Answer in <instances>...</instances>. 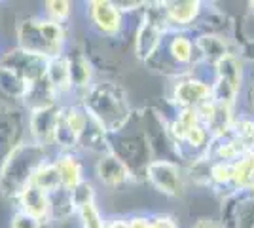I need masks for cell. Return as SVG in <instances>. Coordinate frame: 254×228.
I'll use <instances>...</instances> for the list:
<instances>
[{
  "label": "cell",
  "instance_id": "obj_1",
  "mask_svg": "<svg viewBox=\"0 0 254 228\" xmlns=\"http://www.w3.org/2000/svg\"><path fill=\"white\" fill-rule=\"evenodd\" d=\"M87 114L108 133L114 135L127 128L135 109L122 84L114 80H97L80 99Z\"/></svg>",
  "mask_w": 254,
  "mask_h": 228
},
{
  "label": "cell",
  "instance_id": "obj_2",
  "mask_svg": "<svg viewBox=\"0 0 254 228\" xmlns=\"http://www.w3.org/2000/svg\"><path fill=\"white\" fill-rule=\"evenodd\" d=\"M53 154L55 152L42 145L25 139L0 167V194L10 202H15L23 190L32 183L34 173L48 160H52Z\"/></svg>",
  "mask_w": 254,
  "mask_h": 228
},
{
  "label": "cell",
  "instance_id": "obj_3",
  "mask_svg": "<svg viewBox=\"0 0 254 228\" xmlns=\"http://www.w3.org/2000/svg\"><path fill=\"white\" fill-rule=\"evenodd\" d=\"M15 46L50 61L53 57L66 54L68 27L52 21L44 15L21 17L15 31Z\"/></svg>",
  "mask_w": 254,
  "mask_h": 228
},
{
  "label": "cell",
  "instance_id": "obj_4",
  "mask_svg": "<svg viewBox=\"0 0 254 228\" xmlns=\"http://www.w3.org/2000/svg\"><path fill=\"white\" fill-rule=\"evenodd\" d=\"M146 67L169 78L199 73V69H203L201 55L197 52L193 34L190 31H167L158 54L150 59Z\"/></svg>",
  "mask_w": 254,
  "mask_h": 228
},
{
  "label": "cell",
  "instance_id": "obj_5",
  "mask_svg": "<svg viewBox=\"0 0 254 228\" xmlns=\"http://www.w3.org/2000/svg\"><path fill=\"white\" fill-rule=\"evenodd\" d=\"M108 145L110 152L131 171L135 183H146V169L154 162V151L140 124L138 110H135V116L127 128L120 133L108 135Z\"/></svg>",
  "mask_w": 254,
  "mask_h": 228
},
{
  "label": "cell",
  "instance_id": "obj_6",
  "mask_svg": "<svg viewBox=\"0 0 254 228\" xmlns=\"http://www.w3.org/2000/svg\"><path fill=\"white\" fill-rule=\"evenodd\" d=\"M167 31H171L163 2H146L138 11L137 31L133 36V54L140 63H148L158 54Z\"/></svg>",
  "mask_w": 254,
  "mask_h": 228
},
{
  "label": "cell",
  "instance_id": "obj_7",
  "mask_svg": "<svg viewBox=\"0 0 254 228\" xmlns=\"http://www.w3.org/2000/svg\"><path fill=\"white\" fill-rule=\"evenodd\" d=\"M212 99V75L190 73L171 78L167 87V101L175 110L199 109L203 103Z\"/></svg>",
  "mask_w": 254,
  "mask_h": 228
},
{
  "label": "cell",
  "instance_id": "obj_8",
  "mask_svg": "<svg viewBox=\"0 0 254 228\" xmlns=\"http://www.w3.org/2000/svg\"><path fill=\"white\" fill-rule=\"evenodd\" d=\"M87 124L89 114L82 101L64 103L55 130V152H78V143Z\"/></svg>",
  "mask_w": 254,
  "mask_h": 228
},
{
  "label": "cell",
  "instance_id": "obj_9",
  "mask_svg": "<svg viewBox=\"0 0 254 228\" xmlns=\"http://www.w3.org/2000/svg\"><path fill=\"white\" fill-rule=\"evenodd\" d=\"M186 181V169L177 160H154L146 169V183L165 198H182Z\"/></svg>",
  "mask_w": 254,
  "mask_h": 228
},
{
  "label": "cell",
  "instance_id": "obj_10",
  "mask_svg": "<svg viewBox=\"0 0 254 228\" xmlns=\"http://www.w3.org/2000/svg\"><path fill=\"white\" fill-rule=\"evenodd\" d=\"M85 15L89 27L99 36L118 38L126 29V13L112 0H89L85 2Z\"/></svg>",
  "mask_w": 254,
  "mask_h": 228
},
{
  "label": "cell",
  "instance_id": "obj_11",
  "mask_svg": "<svg viewBox=\"0 0 254 228\" xmlns=\"http://www.w3.org/2000/svg\"><path fill=\"white\" fill-rule=\"evenodd\" d=\"M27 135V110L19 107H2L0 109V167L6 158L15 151Z\"/></svg>",
  "mask_w": 254,
  "mask_h": 228
},
{
  "label": "cell",
  "instance_id": "obj_12",
  "mask_svg": "<svg viewBox=\"0 0 254 228\" xmlns=\"http://www.w3.org/2000/svg\"><path fill=\"white\" fill-rule=\"evenodd\" d=\"M0 65L13 71L15 75H19L32 87L36 82H40V80L46 78L48 59L13 46V48L0 54Z\"/></svg>",
  "mask_w": 254,
  "mask_h": 228
},
{
  "label": "cell",
  "instance_id": "obj_13",
  "mask_svg": "<svg viewBox=\"0 0 254 228\" xmlns=\"http://www.w3.org/2000/svg\"><path fill=\"white\" fill-rule=\"evenodd\" d=\"M63 105H50L27 112V135L29 139L55 152V130Z\"/></svg>",
  "mask_w": 254,
  "mask_h": 228
},
{
  "label": "cell",
  "instance_id": "obj_14",
  "mask_svg": "<svg viewBox=\"0 0 254 228\" xmlns=\"http://www.w3.org/2000/svg\"><path fill=\"white\" fill-rule=\"evenodd\" d=\"M220 225L224 228H254V192L224 198Z\"/></svg>",
  "mask_w": 254,
  "mask_h": 228
},
{
  "label": "cell",
  "instance_id": "obj_15",
  "mask_svg": "<svg viewBox=\"0 0 254 228\" xmlns=\"http://www.w3.org/2000/svg\"><path fill=\"white\" fill-rule=\"evenodd\" d=\"M197 52L201 55V65L212 73V69L228 55L239 54V48L232 36L226 34H193Z\"/></svg>",
  "mask_w": 254,
  "mask_h": 228
},
{
  "label": "cell",
  "instance_id": "obj_16",
  "mask_svg": "<svg viewBox=\"0 0 254 228\" xmlns=\"http://www.w3.org/2000/svg\"><path fill=\"white\" fill-rule=\"evenodd\" d=\"M93 173H95V179L99 181V185L108 188V190H118V188L137 185L131 171L118 160L112 152L101 154L97 158L95 165H93Z\"/></svg>",
  "mask_w": 254,
  "mask_h": 228
},
{
  "label": "cell",
  "instance_id": "obj_17",
  "mask_svg": "<svg viewBox=\"0 0 254 228\" xmlns=\"http://www.w3.org/2000/svg\"><path fill=\"white\" fill-rule=\"evenodd\" d=\"M68 63H70V78L74 89V101H80L84 93L95 84V67L91 63L89 55L82 46H68L66 50Z\"/></svg>",
  "mask_w": 254,
  "mask_h": 228
},
{
  "label": "cell",
  "instance_id": "obj_18",
  "mask_svg": "<svg viewBox=\"0 0 254 228\" xmlns=\"http://www.w3.org/2000/svg\"><path fill=\"white\" fill-rule=\"evenodd\" d=\"M163 10L167 15L169 27L175 31H193L205 10L201 0H165Z\"/></svg>",
  "mask_w": 254,
  "mask_h": 228
},
{
  "label": "cell",
  "instance_id": "obj_19",
  "mask_svg": "<svg viewBox=\"0 0 254 228\" xmlns=\"http://www.w3.org/2000/svg\"><path fill=\"white\" fill-rule=\"evenodd\" d=\"M46 80L53 93L57 95L59 103H66L64 99L74 101V89H72V78H70V63L68 55L63 54L59 57H53L48 61V71H46Z\"/></svg>",
  "mask_w": 254,
  "mask_h": 228
},
{
  "label": "cell",
  "instance_id": "obj_20",
  "mask_svg": "<svg viewBox=\"0 0 254 228\" xmlns=\"http://www.w3.org/2000/svg\"><path fill=\"white\" fill-rule=\"evenodd\" d=\"M52 160L57 167V171H59L61 185H63L64 190L72 192L76 186L82 185L87 179L80 152H55Z\"/></svg>",
  "mask_w": 254,
  "mask_h": 228
},
{
  "label": "cell",
  "instance_id": "obj_21",
  "mask_svg": "<svg viewBox=\"0 0 254 228\" xmlns=\"http://www.w3.org/2000/svg\"><path fill=\"white\" fill-rule=\"evenodd\" d=\"M13 204H15V209H19L23 213H27V215H31V217L38 219V221H42V223L48 225V217H50V194H46L38 186L29 185Z\"/></svg>",
  "mask_w": 254,
  "mask_h": 228
},
{
  "label": "cell",
  "instance_id": "obj_22",
  "mask_svg": "<svg viewBox=\"0 0 254 228\" xmlns=\"http://www.w3.org/2000/svg\"><path fill=\"white\" fill-rule=\"evenodd\" d=\"M251 147H247L245 143L235 139L232 133L222 135V137H214L211 141L209 152H207V160L211 162H230L233 163L239 156H243Z\"/></svg>",
  "mask_w": 254,
  "mask_h": 228
},
{
  "label": "cell",
  "instance_id": "obj_23",
  "mask_svg": "<svg viewBox=\"0 0 254 228\" xmlns=\"http://www.w3.org/2000/svg\"><path fill=\"white\" fill-rule=\"evenodd\" d=\"M78 152H89V154H97V158L101 154L110 152V145H108V133H106L95 120L89 116V124L84 130L80 143H78Z\"/></svg>",
  "mask_w": 254,
  "mask_h": 228
},
{
  "label": "cell",
  "instance_id": "obj_24",
  "mask_svg": "<svg viewBox=\"0 0 254 228\" xmlns=\"http://www.w3.org/2000/svg\"><path fill=\"white\" fill-rule=\"evenodd\" d=\"M76 217V204L72 200V192L70 190H57L50 194V217H48V225L50 223H68Z\"/></svg>",
  "mask_w": 254,
  "mask_h": 228
},
{
  "label": "cell",
  "instance_id": "obj_25",
  "mask_svg": "<svg viewBox=\"0 0 254 228\" xmlns=\"http://www.w3.org/2000/svg\"><path fill=\"white\" fill-rule=\"evenodd\" d=\"M31 185L38 186V188L44 190L46 194H53V192H57V190L63 188V185H61V177H59V171H57V167H55L53 160H48V162L44 163L42 167L34 173Z\"/></svg>",
  "mask_w": 254,
  "mask_h": 228
},
{
  "label": "cell",
  "instance_id": "obj_26",
  "mask_svg": "<svg viewBox=\"0 0 254 228\" xmlns=\"http://www.w3.org/2000/svg\"><path fill=\"white\" fill-rule=\"evenodd\" d=\"M235 139L245 143L247 147H254V116L245 112V110H237L235 118L232 122V130H230Z\"/></svg>",
  "mask_w": 254,
  "mask_h": 228
},
{
  "label": "cell",
  "instance_id": "obj_27",
  "mask_svg": "<svg viewBox=\"0 0 254 228\" xmlns=\"http://www.w3.org/2000/svg\"><path fill=\"white\" fill-rule=\"evenodd\" d=\"M72 13H74V4L68 2V0H48V2H44L42 15L55 23H61V25L68 27Z\"/></svg>",
  "mask_w": 254,
  "mask_h": 228
},
{
  "label": "cell",
  "instance_id": "obj_28",
  "mask_svg": "<svg viewBox=\"0 0 254 228\" xmlns=\"http://www.w3.org/2000/svg\"><path fill=\"white\" fill-rule=\"evenodd\" d=\"M76 217L80 223V228H105L108 217L103 215V211L99 209L97 202L85 204L76 209Z\"/></svg>",
  "mask_w": 254,
  "mask_h": 228
},
{
  "label": "cell",
  "instance_id": "obj_29",
  "mask_svg": "<svg viewBox=\"0 0 254 228\" xmlns=\"http://www.w3.org/2000/svg\"><path fill=\"white\" fill-rule=\"evenodd\" d=\"M72 200H74V204H76V209L80 206H85V204L97 202L95 185H93L89 179H85L82 185H78L74 190H72Z\"/></svg>",
  "mask_w": 254,
  "mask_h": 228
},
{
  "label": "cell",
  "instance_id": "obj_30",
  "mask_svg": "<svg viewBox=\"0 0 254 228\" xmlns=\"http://www.w3.org/2000/svg\"><path fill=\"white\" fill-rule=\"evenodd\" d=\"M239 109L254 116V73L247 75V82H245L241 101H239Z\"/></svg>",
  "mask_w": 254,
  "mask_h": 228
},
{
  "label": "cell",
  "instance_id": "obj_31",
  "mask_svg": "<svg viewBox=\"0 0 254 228\" xmlns=\"http://www.w3.org/2000/svg\"><path fill=\"white\" fill-rule=\"evenodd\" d=\"M44 227H46V223L31 217L27 213H23L19 209H15L10 217V228H44Z\"/></svg>",
  "mask_w": 254,
  "mask_h": 228
},
{
  "label": "cell",
  "instance_id": "obj_32",
  "mask_svg": "<svg viewBox=\"0 0 254 228\" xmlns=\"http://www.w3.org/2000/svg\"><path fill=\"white\" fill-rule=\"evenodd\" d=\"M129 225L131 228H158L154 221V213H137L129 215Z\"/></svg>",
  "mask_w": 254,
  "mask_h": 228
},
{
  "label": "cell",
  "instance_id": "obj_33",
  "mask_svg": "<svg viewBox=\"0 0 254 228\" xmlns=\"http://www.w3.org/2000/svg\"><path fill=\"white\" fill-rule=\"evenodd\" d=\"M154 221L158 228H179L177 219L171 217L169 213H154Z\"/></svg>",
  "mask_w": 254,
  "mask_h": 228
},
{
  "label": "cell",
  "instance_id": "obj_34",
  "mask_svg": "<svg viewBox=\"0 0 254 228\" xmlns=\"http://www.w3.org/2000/svg\"><path fill=\"white\" fill-rule=\"evenodd\" d=\"M105 228H131L129 225V215H118V217H110L106 221Z\"/></svg>",
  "mask_w": 254,
  "mask_h": 228
},
{
  "label": "cell",
  "instance_id": "obj_35",
  "mask_svg": "<svg viewBox=\"0 0 254 228\" xmlns=\"http://www.w3.org/2000/svg\"><path fill=\"white\" fill-rule=\"evenodd\" d=\"M191 228H224L222 225H220V221H214V219H197L195 223H193V227Z\"/></svg>",
  "mask_w": 254,
  "mask_h": 228
},
{
  "label": "cell",
  "instance_id": "obj_36",
  "mask_svg": "<svg viewBox=\"0 0 254 228\" xmlns=\"http://www.w3.org/2000/svg\"><path fill=\"white\" fill-rule=\"evenodd\" d=\"M0 109H2V107H0Z\"/></svg>",
  "mask_w": 254,
  "mask_h": 228
}]
</instances>
